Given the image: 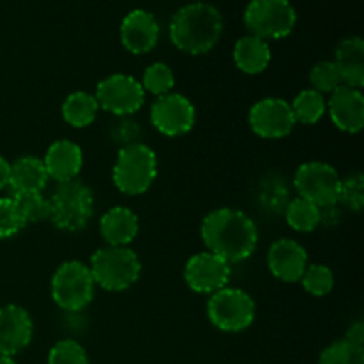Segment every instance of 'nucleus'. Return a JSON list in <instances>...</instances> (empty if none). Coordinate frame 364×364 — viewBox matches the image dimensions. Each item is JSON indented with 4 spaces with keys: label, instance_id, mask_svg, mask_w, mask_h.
I'll return each mask as SVG.
<instances>
[{
    "label": "nucleus",
    "instance_id": "f257e3e1",
    "mask_svg": "<svg viewBox=\"0 0 364 364\" xmlns=\"http://www.w3.org/2000/svg\"><path fill=\"white\" fill-rule=\"evenodd\" d=\"M201 238L206 249L228 263H240L251 258L258 245L255 220L235 208H217L201 223Z\"/></svg>",
    "mask_w": 364,
    "mask_h": 364
},
{
    "label": "nucleus",
    "instance_id": "f03ea898",
    "mask_svg": "<svg viewBox=\"0 0 364 364\" xmlns=\"http://www.w3.org/2000/svg\"><path fill=\"white\" fill-rule=\"evenodd\" d=\"M223 31V14L208 2H192L180 7L169 23L171 41L187 55L208 53L215 48Z\"/></svg>",
    "mask_w": 364,
    "mask_h": 364
},
{
    "label": "nucleus",
    "instance_id": "7ed1b4c3",
    "mask_svg": "<svg viewBox=\"0 0 364 364\" xmlns=\"http://www.w3.org/2000/svg\"><path fill=\"white\" fill-rule=\"evenodd\" d=\"M48 203V219L52 220L53 226L70 233L84 230L95 213V196L91 188L78 178L57 183Z\"/></svg>",
    "mask_w": 364,
    "mask_h": 364
},
{
    "label": "nucleus",
    "instance_id": "20e7f679",
    "mask_svg": "<svg viewBox=\"0 0 364 364\" xmlns=\"http://www.w3.org/2000/svg\"><path fill=\"white\" fill-rule=\"evenodd\" d=\"M89 270L100 288L107 291H124L137 283L142 265L137 252L130 247L107 245L92 255Z\"/></svg>",
    "mask_w": 364,
    "mask_h": 364
},
{
    "label": "nucleus",
    "instance_id": "39448f33",
    "mask_svg": "<svg viewBox=\"0 0 364 364\" xmlns=\"http://www.w3.org/2000/svg\"><path fill=\"white\" fill-rule=\"evenodd\" d=\"M159 173V160L149 146L137 144L121 148L112 169L114 185L127 196H141L149 191Z\"/></svg>",
    "mask_w": 364,
    "mask_h": 364
},
{
    "label": "nucleus",
    "instance_id": "423d86ee",
    "mask_svg": "<svg viewBox=\"0 0 364 364\" xmlns=\"http://www.w3.org/2000/svg\"><path fill=\"white\" fill-rule=\"evenodd\" d=\"M95 279L87 265L80 262H66L53 272L52 299L63 311H84L95 299Z\"/></svg>",
    "mask_w": 364,
    "mask_h": 364
},
{
    "label": "nucleus",
    "instance_id": "0eeeda50",
    "mask_svg": "<svg viewBox=\"0 0 364 364\" xmlns=\"http://www.w3.org/2000/svg\"><path fill=\"white\" fill-rule=\"evenodd\" d=\"M244 23L256 38L283 39L294 32L297 13L290 0H251L245 7Z\"/></svg>",
    "mask_w": 364,
    "mask_h": 364
},
{
    "label": "nucleus",
    "instance_id": "6e6552de",
    "mask_svg": "<svg viewBox=\"0 0 364 364\" xmlns=\"http://www.w3.org/2000/svg\"><path fill=\"white\" fill-rule=\"evenodd\" d=\"M206 313L215 329L223 333H240L255 322L256 304L240 288H223L210 297Z\"/></svg>",
    "mask_w": 364,
    "mask_h": 364
},
{
    "label": "nucleus",
    "instance_id": "1a4fd4ad",
    "mask_svg": "<svg viewBox=\"0 0 364 364\" xmlns=\"http://www.w3.org/2000/svg\"><path fill=\"white\" fill-rule=\"evenodd\" d=\"M294 185L299 198L308 199L320 210L338 205L341 178L331 164L304 162L295 173Z\"/></svg>",
    "mask_w": 364,
    "mask_h": 364
},
{
    "label": "nucleus",
    "instance_id": "9d476101",
    "mask_svg": "<svg viewBox=\"0 0 364 364\" xmlns=\"http://www.w3.org/2000/svg\"><path fill=\"white\" fill-rule=\"evenodd\" d=\"M95 98L100 109L117 117H128L142 109L146 92L137 78L124 73H114L100 80Z\"/></svg>",
    "mask_w": 364,
    "mask_h": 364
},
{
    "label": "nucleus",
    "instance_id": "9b49d317",
    "mask_svg": "<svg viewBox=\"0 0 364 364\" xmlns=\"http://www.w3.org/2000/svg\"><path fill=\"white\" fill-rule=\"evenodd\" d=\"M149 119L155 130L166 137H180L194 128L196 107L187 96L169 92L153 102Z\"/></svg>",
    "mask_w": 364,
    "mask_h": 364
},
{
    "label": "nucleus",
    "instance_id": "f8f14e48",
    "mask_svg": "<svg viewBox=\"0 0 364 364\" xmlns=\"http://www.w3.org/2000/svg\"><path fill=\"white\" fill-rule=\"evenodd\" d=\"M295 121L291 105L283 98H265L249 110V127L258 137L283 139L294 132Z\"/></svg>",
    "mask_w": 364,
    "mask_h": 364
},
{
    "label": "nucleus",
    "instance_id": "ddd939ff",
    "mask_svg": "<svg viewBox=\"0 0 364 364\" xmlns=\"http://www.w3.org/2000/svg\"><path fill=\"white\" fill-rule=\"evenodd\" d=\"M185 283L196 294L213 295L228 287L231 265L213 252H198L187 262L183 270Z\"/></svg>",
    "mask_w": 364,
    "mask_h": 364
},
{
    "label": "nucleus",
    "instance_id": "4468645a",
    "mask_svg": "<svg viewBox=\"0 0 364 364\" xmlns=\"http://www.w3.org/2000/svg\"><path fill=\"white\" fill-rule=\"evenodd\" d=\"M121 45L134 55L151 52L160 38V25L156 18L146 9H134L123 18L119 28Z\"/></svg>",
    "mask_w": 364,
    "mask_h": 364
},
{
    "label": "nucleus",
    "instance_id": "2eb2a0df",
    "mask_svg": "<svg viewBox=\"0 0 364 364\" xmlns=\"http://www.w3.org/2000/svg\"><path fill=\"white\" fill-rule=\"evenodd\" d=\"M34 333L32 318L21 306L0 308V355L13 358L28 347Z\"/></svg>",
    "mask_w": 364,
    "mask_h": 364
},
{
    "label": "nucleus",
    "instance_id": "dca6fc26",
    "mask_svg": "<svg viewBox=\"0 0 364 364\" xmlns=\"http://www.w3.org/2000/svg\"><path fill=\"white\" fill-rule=\"evenodd\" d=\"M267 263L276 279L283 283H299L308 269V252L299 242L281 238L270 245Z\"/></svg>",
    "mask_w": 364,
    "mask_h": 364
},
{
    "label": "nucleus",
    "instance_id": "f3484780",
    "mask_svg": "<svg viewBox=\"0 0 364 364\" xmlns=\"http://www.w3.org/2000/svg\"><path fill=\"white\" fill-rule=\"evenodd\" d=\"M327 112L334 127L345 134H358L364 127V96L361 89L340 85L331 92Z\"/></svg>",
    "mask_w": 364,
    "mask_h": 364
},
{
    "label": "nucleus",
    "instance_id": "a211bd4d",
    "mask_svg": "<svg viewBox=\"0 0 364 364\" xmlns=\"http://www.w3.org/2000/svg\"><path fill=\"white\" fill-rule=\"evenodd\" d=\"M43 164L50 180L64 183V181L77 180L84 166V153L77 142L60 139L46 149Z\"/></svg>",
    "mask_w": 364,
    "mask_h": 364
},
{
    "label": "nucleus",
    "instance_id": "6ab92c4d",
    "mask_svg": "<svg viewBox=\"0 0 364 364\" xmlns=\"http://www.w3.org/2000/svg\"><path fill=\"white\" fill-rule=\"evenodd\" d=\"M48 181L50 178L45 169V164H43V159L21 156L16 162L11 164L7 188H9L11 198H18V196L43 192Z\"/></svg>",
    "mask_w": 364,
    "mask_h": 364
},
{
    "label": "nucleus",
    "instance_id": "aec40b11",
    "mask_svg": "<svg viewBox=\"0 0 364 364\" xmlns=\"http://www.w3.org/2000/svg\"><path fill=\"white\" fill-rule=\"evenodd\" d=\"M334 64L340 71L341 84L352 89L364 85V41L359 36L345 38L334 50Z\"/></svg>",
    "mask_w": 364,
    "mask_h": 364
},
{
    "label": "nucleus",
    "instance_id": "412c9836",
    "mask_svg": "<svg viewBox=\"0 0 364 364\" xmlns=\"http://www.w3.org/2000/svg\"><path fill=\"white\" fill-rule=\"evenodd\" d=\"M139 233V217L128 206H114L100 219V235L107 245L128 247Z\"/></svg>",
    "mask_w": 364,
    "mask_h": 364
},
{
    "label": "nucleus",
    "instance_id": "4be33fe9",
    "mask_svg": "<svg viewBox=\"0 0 364 364\" xmlns=\"http://www.w3.org/2000/svg\"><path fill=\"white\" fill-rule=\"evenodd\" d=\"M272 52L265 39L247 34L237 41L233 48V60L242 73L258 75L269 68Z\"/></svg>",
    "mask_w": 364,
    "mask_h": 364
},
{
    "label": "nucleus",
    "instance_id": "5701e85b",
    "mask_svg": "<svg viewBox=\"0 0 364 364\" xmlns=\"http://www.w3.org/2000/svg\"><path fill=\"white\" fill-rule=\"evenodd\" d=\"M100 105L95 95L85 91L71 92L63 103V119L73 128H85L96 119Z\"/></svg>",
    "mask_w": 364,
    "mask_h": 364
},
{
    "label": "nucleus",
    "instance_id": "b1692460",
    "mask_svg": "<svg viewBox=\"0 0 364 364\" xmlns=\"http://www.w3.org/2000/svg\"><path fill=\"white\" fill-rule=\"evenodd\" d=\"M284 217L291 230L299 231V233H311L322 223V210L308 199L297 198L288 203Z\"/></svg>",
    "mask_w": 364,
    "mask_h": 364
},
{
    "label": "nucleus",
    "instance_id": "393cba45",
    "mask_svg": "<svg viewBox=\"0 0 364 364\" xmlns=\"http://www.w3.org/2000/svg\"><path fill=\"white\" fill-rule=\"evenodd\" d=\"M297 123L316 124L327 112V102L323 95L315 89H304L295 96L294 103H290Z\"/></svg>",
    "mask_w": 364,
    "mask_h": 364
},
{
    "label": "nucleus",
    "instance_id": "a878e982",
    "mask_svg": "<svg viewBox=\"0 0 364 364\" xmlns=\"http://www.w3.org/2000/svg\"><path fill=\"white\" fill-rule=\"evenodd\" d=\"M318 364H364V347L343 338L323 348Z\"/></svg>",
    "mask_w": 364,
    "mask_h": 364
},
{
    "label": "nucleus",
    "instance_id": "bb28decb",
    "mask_svg": "<svg viewBox=\"0 0 364 364\" xmlns=\"http://www.w3.org/2000/svg\"><path fill=\"white\" fill-rule=\"evenodd\" d=\"M144 92H151L156 98L169 95L174 87V73L166 63H155L146 68L141 82Z\"/></svg>",
    "mask_w": 364,
    "mask_h": 364
},
{
    "label": "nucleus",
    "instance_id": "cd10ccee",
    "mask_svg": "<svg viewBox=\"0 0 364 364\" xmlns=\"http://www.w3.org/2000/svg\"><path fill=\"white\" fill-rule=\"evenodd\" d=\"M299 283L313 297H326L334 288V274L327 265H308Z\"/></svg>",
    "mask_w": 364,
    "mask_h": 364
},
{
    "label": "nucleus",
    "instance_id": "c85d7f7f",
    "mask_svg": "<svg viewBox=\"0 0 364 364\" xmlns=\"http://www.w3.org/2000/svg\"><path fill=\"white\" fill-rule=\"evenodd\" d=\"M309 82H311L313 89L320 95H327V92L336 91L341 84L340 71H338L336 64L333 60H322V63H316L313 66V70L309 71Z\"/></svg>",
    "mask_w": 364,
    "mask_h": 364
},
{
    "label": "nucleus",
    "instance_id": "c756f323",
    "mask_svg": "<svg viewBox=\"0 0 364 364\" xmlns=\"http://www.w3.org/2000/svg\"><path fill=\"white\" fill-rule=\"evenodd\" d=\"M25 226H27V223L21 215L16 199L11 198V196L0 198V240L14 237Z\"/></svg>",
    "mask_w": 364,
    "mask_h": 364
},
{
    "label": "nucleus",
    "instance_id": "7c9ffc66",
    "mask_svg": "<svg viewBox=\"0 0 364 364\" xmlns=\"http://www.w3.org/2000/svg\"><path fill=\"white\" fill-rule=\"evenodd\" d=\"M46 364H89L85 348L77 340H60L50 348Z\"/></svg>",
    "mask_w": 364,
    "mask_h": 364
},
{
    "label": "nucleus",
    "instance_id": "2f4dec72",
    "mask_svg": "<svg viewBox=\"0 0 364 364\" xmlns=\"http://www.w3.org/2000/svg\"><path fill=\"white\" fill-rule=\"evenodd\" d=\"M16 199L20 212L23 215L25 223H43L50 217V203L48 198L43 196V192H36V194H25L18 196Z\"/></svg>",
    "mask_w": 364,
    "mask_h": 364
},
{
    "label": "nucleus",
    "instance_id": "473e14b6",
    "mask_svg": "<svg viewBox=\"0 0 364 364\" xmlns=\"http://www.w3.org/2000/svg\"><path fill=\"white\" fill-rule=\"evenodd\" d=\"M338 203H343L352 212H361L364 205V183L361 174L355 173L348 176L347 180H341Z\"/></svg>",
    "mask_w": 364,
    "mask_h": 364
},
{
    "label": "nucleus",
    "instance_id": "72a5a7b5",
    "mask_svg": "<svg viewBox=\"0 0 364 364\" xmlns=\"http://www.w3.org/2000/svg\"><path fill=\"white\" fill-rule=\"evenodd\" d=\"M142 132H141V127H139V123L128 119V117H121V119L114 124L112 130H110V137H112V141L119 146V149L141 142L139 141Z\"/></svg>",
    "mask_w": 364,
    "mask_h": 364
},
{
    "label": "nucleus",
    "instance_id": "f704fd0d",
    "mask_svg": "<svg viewBox=\"0 0 364 364\" xmlns=\"http://www.w3.org/2000/svg\"><path fill=\"white\" fill-rule=\"evenodd\" d=\"M345 340H348L350 343L359 345V347H364V322L363 320H358V322L352 323L347 329V334H345Z\"/></svg>",
    "mask_w": 364,
    "mask_h": 364
},
{
    "label": "nucleus",
    "instance_id": "c9c22d12",
    "mask_svg": "<svg viewBox=\"0 0 364 364\" xmlns=\"http://www.w3.org/2000/svg\"><path fill=\"white\" fill-rule=\"evenodd\" d=\"M9 171H11V164L0 155V191L2 188H7V181H9Z\"/></svg>",
    "mask_w": 364,
    "mask_h": 364
},
{
    "label": "nucleus",
    "instance_id": "e433bc0d",
    "mask_svg": "<svg viewBox=\"0 0 364 364\" xmlns=\"http://www.w3.org/2000/svg\"><path fill=\"white\" fill-rule=\"evenodd\" d=\"M0 364H16L13 358H6V355H0Z\"/></svg>",
    "mask_w": 364,
    "mask_h": 364
}]
</instances>
